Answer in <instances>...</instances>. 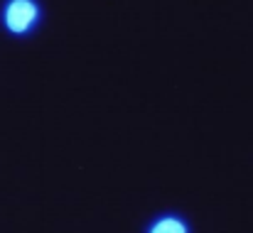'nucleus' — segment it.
<instances>
[{
  "mask_svg": "<svg viewBox=\"0 0 253 233\" xmlns=\"http://www.w3.org/2000/svg\"><path fill=\"white\" fill-rule=\"evenodd\" d=\"M35 17H37V7H35V2H30V0H12V2L7 5L5 20H7V27H10L12 32H25V30L35 22Z\"/></svg>",
  "mask_w": 253,
  "mask_h": 233,
  "instance_id": "1",
  "label": "nucleus"
},
{
  "mask_svg": "<svg viewBox=\"0 0 253 233\" xmlns=\"http://www.w3.org/2000/svg\"><path fill=\"white\" fill-rule=\"evenodd\" d=\"M150 233H187L184 224H179L177 219H163Z\"/></svg>",
  "mask_w": 253,
  "mask_h": 233,
  "instance_id": "2",
  "label": "nucleus"
}]
</instances>
